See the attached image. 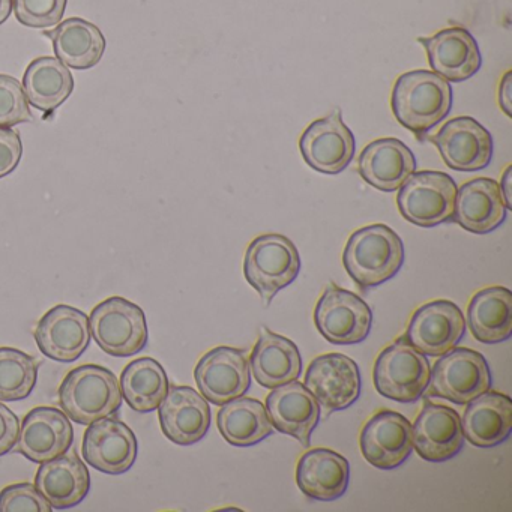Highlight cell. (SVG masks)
<instances>
[{"instance_id":"obj_42","label":"cell","mask_w":512,"mask_h":512,"mask_svg":"<svg viewBox=\"0 0 512 512\" xmlns=\"http://www.w3.org/2000/svg\"><path fill=\"white\" fill-rule=\"evenodd\" d=\"M13 13V0H0V25H4Z\"/></svg>"},{"instance_id":"obj_14","label":"cell","mask_w":512,"mask_h":512,"mask_svg":"<svg viewBox=\"0 0 512 512\" xmlns=\"http://www.w3.org/2000/svg\"><path fill=\"white\" fill-rule=\"evenodd\" d=\"M466 332L460 308L451 301L428 302L413 313L406 338L422 355L442 356L454 349Z\"/></svg>"},{"instance_id":"obj_36","label":"cell","mask_w":512,"mask_h":512,"mask_svg":"<svg viewBox=\"0 0 512 512\" xmlns=\"http://www.w3.org/2000/svg\"><path fill=\"white\" fill-rule=\"evenodd\" d=\"M31 121L32 112L22 83L0 74V127H16Z\"/></svg>"},{"instance_id":"obj_40","label":"cell","mask_w":512,"mask_h":512,"mask_svg":"<svg viewBox=\"0 0 512 512\" xmlns=\"http://www.w3.org/2000/svg\"><path fill=\"white\" fill-rule=\"evenodd\" d=\"M512 73L511 71H508V73L505 74V77H503L502 82H500L499 85V106L500 109L505 112L506 116H509L511 118L512 112H511V103H512Z\"/></svg>"},{"instance_id":"obj_1","label":"cell","mask_w":512,"mask_h":512,"mask_svg":"<svg viewBox=\"0 0 512 512\" xmlns=\"http://www.w3.org/2000/svg\"><path fill=\"white\" fill-rule=\"evenodd\" d=\"M391 107L397 121L422 140L451 112L452 88L439 74L410 71L395 82Z\"/></svg>"},{"instance_id":"obj_37","label":"cell","mask_w":512,"mask_h":512,"mask_svg":"<svg viewBox=\"0 0 512 512\" xmlns=\"http://www.w3.org/2000/svg\"><path fill=\"white\" fill-rule=\"evenodd\" d=\"M49 500L29 482L8 485L0 491V512H52Z\"/></svg>"},{"instance_id":"obj_7","label":"cell","mask_w":512,"mask_h":512,"mask_svg":"<svg viewBox=\"0 0 512 512\" xmlns=\"http://www.w3.org/2000/svg\"><path fill=\"white\" fill-rule=\"evenodd\" d=\"M398 190V209L409 223L428 229L452 220L458 188L446 173H415Z\"/></svg>"},{"instance_id":"obj_10","label":"cell","mask_w":512,"mask_h":512,"mask_svg":"<svg viewBox=\"0 0 512 512\" xmlns=\"http://www.w3.org/2000/svg\"><path fill=\"white\" fill-rule=\"evenodd\" d=\"M194 379L209 403L223 406L247 394L251 386L250 362L244 350L215 347L200 359Z\"/></svg>"},{"instance_id":"obj_21","label":"cell","mask_w":512,"mask_h":512,"mask_svg":"<svg viewBox=\"0 0 512 512\" xmlns=\"http://www.w3.org/2000/svg\"><path fill=\"white\" fill-rule=\"evenodd\" d=\"M427 52L431 70L452 83L472 79L481 70L478 43L467 29L454 26L430 38H419Z\"/></svg>"},{"instance_id":"obj_4","label":"cell","mask_w":512,"mask_h":512,"mask_svg":"<svg viewBox=\"0 0 512 512\" xmlns=\"http://www.w3.org/2000/svg\"><path fill=\"white\" fill-rule=\"evenodd\" d=\"M301 271L298 248L289 238L277 233L262 235L251 242L244 260L248 283L268 307L280 290L296 280Z\"/></svg>"},{"instance_id":"obj_23","label":"cell","mask_w":512,"mask_h":512,"mask_svg":"<svg viewBox=\"0 0 512 512\" xmlns=\"http://www.w3.org/2000/svg\"><path fill=\"white\" fill-rule=\"evenodd\" d=\"M506 211L499 184L493 179L476 178L457 190L452 220L467 232L487 235L503 224Z\"/></svg>"},{"instance_id":"obj_16","label":"cell","mask_w":512,"mask_h":512,"mask_svg":"<svg viewBox=\"0 0 512 512\" xmlns=\"http://www.w3.org/2000/svg\"><path fill=\"white\" fill-rule=\"evenodd\" d=\"M91 337L89 317L70 305H56L47 311L35 329L41 353L65 364L77 361L86 352Z\"/></svg>"},{"instance_id":"obj_33","label":"cell","mask_w":512,"mask_h":512,"mask_svg":"<svg viewBox=\"0 0 512 512\" xmlns=\"http://www.w3.org/2000/svg\"><path fill=\"white\" fill-rule=\"evenodd\" d=\"M169 377L154 358L131 361L122 371V398L140 413L154 412L169 392Z\"/></svg>"},{"instance_id":"obj_39","label":"cell","mask_w":512,"mask_h":512,"mask_svg":"<svg viewBox=\"0 0 512 512\" xmlns=\"http://www.w3.org/2000/svg\"><path fill=\"white\" fill-rule=\"evenodd\" d=\"M20 434V419L10 407L0 403V457L13 451Z\"/></svg>"},{"instance_id":"obj_29","label":"cell","mask_w":512,"mask_h":512,"mask_svg":"<svg viewBox=\"0 0 512 512\" xmlns=\"http://www.w3.org/2000/svg\"><path fill=\"white\" fill-rule=\"evenodd\" d=\"M467 325L484 344L509 340L512 334V293L506 287H487L467 307Z\"/></svg>"},{"instance_id":"obj_26","label":"cell","mask_w":512,"mask_h":512,"mask_svg":"<svg viewBox=\"0 0 512 512\" xmlns=\"http://www.w3.org/2000/svg\"><path fill=\"white\" fill-rule=\"evenodd\" d=\"M350 464L331 449L314 448L305 452L296 467L299 490L320 502L344 496L349 488Z\"/></svg>"},{"instance_id":"obj_34","label":"cell","mask_w":512,"mask_h":512,"mask_svg":"<svg viewBox=\"0 0 512 512\" xmlns=\"http://www.w3.org/2000/svg\"><path fill=\"white\" fill-rule=\"evenodd\" d=\"M38 380V362L14 347H0V401L28 398Z\"/></svg>"},{"instance_id":"obj_17","label":"cell","mask_w":512,"mask_h":512,"mask_svg":"<svg viewBox=\"0 0 512 512\" xmlns=\"http://www.w3.org/2000/svg\"><path fill=\"white\" fill-rule=\"evenodd\" d=\"M359 445L371 466L380 470L397 469L412 454V424L401 413L380 410L362 428Z\"/></svg>"},{"instance_id":"obj_19","label":"cell","mask_w":512,"mask_h":512,"mask_svg":"<svg viewBox=\"0 0 512 512\" xmlns=\"http://www.w3.org/2000/svg\"><path fill=\"white\" fill-rule=\"evenodd\" d=\"M161 430L170 442L190 446L200 442L211 427L208 400L190 386H172L158 407Z\"/></svg>"},{"instance_id":"obj_2","label":"cell","mask_w":512,"mask_h":512,"mask_svg":"<svg viewBox=\"0 0 512 512\" xmlns=\"http://www.w3.org/2000/svg\"><path fill=\"white\" fill-rule=\"evenodd\" d=\"M343 263L359 289H373L394 278L403 268V241L385 224L362 227L347 241Z\"/></svg>"},{"instance_id":"obj_9","label":"cell","mask_w":512,"mask_h":512,"mask_svg":"<svg viewBox=\"0 0 512 512\" xmlns=\"http://www.w3.org/2000/svg\"><path fill=\"white\" fill-rule=\"evenodd\" d=\"M490 388V367L475 350H449L431 371L430 395L455 404H467Z\"/></svg>"},{"instance_id":"obj_30","label":"cell","mask_w":512,"mask_h":512,"mask_svg":"<svg viewBox=\"0 0 512 512\" xmlns=\"http://www.w3.org/2000/svg\"><path fill=\"white\" fill-rule=\"evenodd\" d=\"M47 35L52 38L56 58L74 70L94 68L106 52L103 32L79 17L64 20Z\"/></svg>"},{"instance_id":"obj_25","label":"cell","mask_w":512,"mask_h":512,"mask_svg":"<svg viewBox=\"0 0 512 512\" xmlns=\"http://www.w3.org/2000/svg\"><path fill=\"white\" fill-rule=\"evenodd\" d=\"M464 437L478 448H494L509 439L512 431V400L487 391L467 403L461 419Z\"/></svg>"},{"instance_id":"obj_13","label":"cell","mask_w":512,"mask_h":512,"mask_svg":"<svg viewBox=\"0 0 512 512\" xmlns=\"http://www.w3.org/2000/svg\"><path fill=\"white\" fill-rule=\"evenodd\" d=\"M449 169L478 172L493 158V137L476 119L458 116L446 122L436 136L430 137Z\"/></svg>"},{"instance_id":"obj_35","label":"cell","mask_w":512,"mask_h":512,"mask_svg":"<svg viewBox=\"0 0 512 512\" xmlns=\"http://www.w3.org/2000/svg\"><path fill=\"white\" fill-rule=\"evenodd\" d=\"M68 0H13L16 19L26 28H55L64 19Z\"/></svg>"},{"instance_id":"obj_15","label":"cell","mask_w":512,"mask_h":512,"mask_svg":"<svg viewBox=\"0 0 512 512\" xmlns=\"http://www.w3.org/2000/svg\"><path fill=\"white\" fill-rule=\"evenodd\" d=\"M136 434L119 419L103 418L89 424L83 436L82 454L86 463L107 475H122L137 460Z\"/></svg>"},{"instance_id":"obj_31","label":"cell","mask_w":512,"mask_h":512,"mask_svg":"<svg viewBox=\"0 0 512 512\" xmlns=\"http://www.w3.org/2000/svg\"><path fill=\"white\" fill-rule=\"evenodd\" d=\"M74 77L67 65L58 58L35 59L23 76V89L32 107L41 112H53L73 94Z\"/></svg>"},{"instance_id":"obj_8","label":"cell","mask_w":512,"mask_h":512,"mask_svg":"<svg viewBox=\"0 0 512 512\" xmlns=\"http://www.w3.org/2000/svg\"><path fill=\"white\" fill-rule=\"evenodd\" d=\"M314 323L329 343L350 346L370 335L373 311L361 296L331 284L317 302Z\"/></svg>"},{"instance_id":"obj_11","label":"cell","mask_w":512,"mask_h":512,"mask_svg":"<svg viewBox=\"0 0 512 512\" xmlns=\"http://www.w3.org/2000/svg\"><path fill=\"white\" fill-rule=\"evenodd\" d=\"M304 385L326 412H340L361 397V371L349 356L326 353L311 362Z\"/></svg>"},{"instance_id":"obj_12","label":"cell","mask_w":512,"mask_h":512,"mask_svg":"<svg viewBox=\"0 0 512 512\" xmlns=\"http://www.w3.org/2000/svg\"><path fill=\"white\" fill-rule=\"evenodd\" d=\"M299 148L311 169L325 175H338L352 163L356 142L337 109L308 125L299 140Z\"/></svg>"},{"instance_id":"obj_22","label":"cell","mask_w":512,"mask_h":512,"mask_svg":"<svg viewBox=\"0 0 512 512\" xmlns=\"http://www.w3.org/2000/svg\"><path fill=\"white\" fill-rule=\"evenodd\" d=\"M266 412L275 430L295 437L305 448L311 445V434L320 421V406L304 383L293 380L274 388L266 397Z\"/></svg>"},{"instance_id":"obj_27","label":"cell","mask_w":512,"mask_h":512,"mask_svg":"<svg viewBox=\"0 0 512 512\" xmlns=\"http://www.w3.org/2000/svg\"><path fill=\"white\" fill-rule=\"evenodd\" d=\"M35 487L53 509H70L88 496L91 475L82 458L74 452L41 464L35 476Z\"/></svg>"},{"instance_id":"obj_24","label":"cell","mask_w":512,"mask_h":512,"mask_svg":"<svg viewBox=\"0 0 512 512\" xmlns=\"http://www.w3.org/2000/svg\"><path fill=\"white\" fill-rule=\"evenodd\" d=\"M415 170V155L398 139L374 140L359 155V175L385 193L397 191Z\"/></svg>"},{"instance_id":"obj_18","label":"cell","mask_w":512,"mask_h":512,"mask_svg":"<svg viewBox=\"0 0 512 512\" xmlns=\"http://www.w3.org/2000/svg\"><path fill=\"white\" fill-rule=\"evenodd\" d=\"M74 430L64 410L35 407L23 419L16 451L34 463L43 464L70 451Z\"/></svg>"},{"instance_id":"obj_38","label":"cell","mask_w":512,"mask_h":512,"mask_svg":"<svg viewBox=\"0 0 512 512\" xmlns=\"http://www.w3.org/2000/svg\"><path fill=\"white\" fill-rule=\"evenodd\" d=\"M23 145L14 128L0 127V179L11 175L22 160Z\"/></svg>"},{"instance_id":"obj_32","label":"cell","mask_w":512,"mask_h":512,"mask_svg":"<svg viewBox=\"0 0 512 512\" xmlns=\"http://www.w3.org/2000/svg\"><path fill=\"white\" fill-rule=\"evenodd\" d=\"M218 430L233 446H253L274 433L266 407L254 398L239 397L221 406Z\"/></svg>"},{"instance_id":"obj_28","label":"cell","mask_w":512,"mask_h":512,"mask_svg":"<svg viewBox=\"0 0 512 512\" xmlns=\"http://www.w3.org/2000/svg\"><path fill=\"white\" fill-rule=\"evenodd\" d=\"M250 370L263 388L298 380L302 373V358L298 346L289 338L262 328L259 340L250 356Z\"/></svg>"},{"instance_id":"obj_41","label":"cell","mask_w":512,"mask_h":512,"mask_svg":"<svg viewBox=\"0 0 512 512\" xmlns=\"http://www.w3.org/2000/svg\"><path fill=\"white\" fill-rule=\"evenodd\" d=\"M512 166L506 167L505 173H503L502 181H500V191H502L503 202H505L506 209L511 211L512 209Z\"/></svg>"},{"instance_id":"obj_3","label":"cell","mask_w":512,"mask_h":512,"mask_svg":"<svg viewBox=\"0 0 512 512\" xmlns=\"http://www.w3.org/2000/svg\"><path fill=\"white\" fill-rule=\"evenodd\" d=\"M59 404L71 421L82 425L116 415L122 406L118 377L100 365L74 368L59 386Z\"/></svg>"},{"instance_id":"obj_20","label":"cell","mask_w":512,"mask_h":512,"mask_svg":"<svg viewBox=\"0 0 512 512\" xmlns=\"http://www.w3.org/2000/svg\"><path fill=\"white\" fill-rule=\"evenodd\" d=\"M413 448L425 461L451 460L464 446L457 410L427 401L412 425Z\"/></svg>"},{"instance_id":"obj_6","label":"cell","mask_w":512,"mask_h":512,"mask_svg":"<svg viewBox=\"0 0 512 512\" xmlns=\"http://www.w3.org/2000/svg\"><path fill=\"white\" fill-rule=\"evenodd\" d=\"M430 377V362L404 337L386 347L374 364L377 392L398 403L418 401L427 391Z\"/></svg>"},{"instance_id":"obj_5","label":"cell","mask_w":512,"mask_h":512,"mask_svg":"<svg viewBox=\"0 0 512 512\" xmlns=\"http://www.w3.org/2000/svg\"><path fill=\"white\" fill-rule=\"evenodd\" d=\"M92 337L107 355L130 358L148 344V322L139 305L121 296L98 304L89 317Z\"/></svg>"}]
</instances>
